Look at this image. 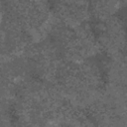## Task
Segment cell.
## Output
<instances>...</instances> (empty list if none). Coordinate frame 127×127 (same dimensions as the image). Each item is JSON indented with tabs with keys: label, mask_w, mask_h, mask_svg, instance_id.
<instances>
[{
	"label": "cell",
	"mask_w": 127,
	"mask_h": 127,
	"mask_svg": "<svg viewBox=\"0 0 127 127\" xmlns=\"http://www.w3.org/2000/svg\"><path fill=\"white\" fill-rule=\"evenodd\" d=\"M88 4L84 2H58L55 4V11L58 19L64 24L80 23L87 14Z\"/></svg>",
	"instance_id": "6da1fadb"
},
{
	"label": "cell",
	"mask_w": 127,
	"mask_h": 127,
	"mask_svg": "<svg viewBox=\"0 0 127 127\" xmlns=\"http://www.w3.org/2000/svg\"><path fill=\"white\" fill-rule=\"evenodd\" d=\"M117 5V2H93L91 9L96 17L105 21L112 16Z\"/></svg>",
	"instance_id": "7a4b0ae2"
}]
</instances>
